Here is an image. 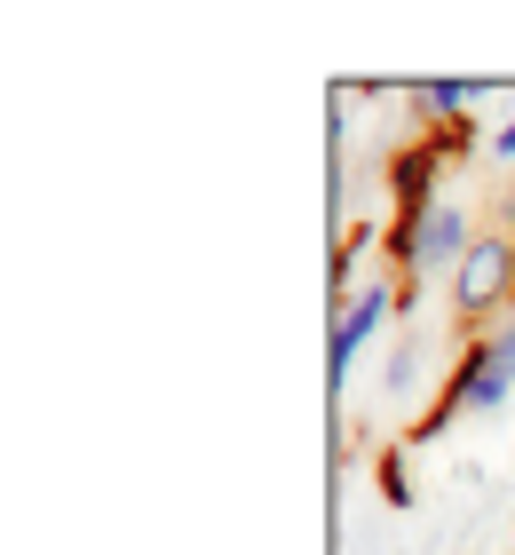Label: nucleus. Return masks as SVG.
<instances>
[{
    "label": "nucleus",
    "instance_id": "f257e3e1",
    "mask_svg": "<svg viewBox=\"0 0 515 555\" xmlns=\"http://www.w3.org/2000/svg\"><path fill=\"white\" fill-rule=\"evenodd\" d=\"M507 382H515V325L484 349V358L468 365V382H460V405H476V413H492L500 397H507Z\"/></svg>",
    "mask_w": 515,
    "mask_h": 555
},
{
    "label": "nucleus",
    "instance_id": "f03ea898",
    "mask_svg": "<svg viewBox=\"0 0 515 555\" xmlns=\"http://www.w3.org/2000/svg\"><path fill=\"white\" fill-rule=\"evenodd\" d=\"M500 286H507V246L476 238V255L460 262V310H492V301H500Z\"/></svg>",
    "mask_w": 515,
    "mask_h": 555
},
{
    "label": "nucleus",
    "instance_id": "7ed1b4c3",
    "mask_svg": "<svg viewBox=\"0 0 515 555\" xmlns=\"http://www.w3.org/2000/svg\"><path fill=\"white\" fill-rule=\"evenodd\" d=\"M381 310H389V294H357V301H349V318L333 325V373H349V358L365 349V334L381 325Z\"/></svg>",
    "mask_w": 515,
    "mask_h": 555
},
{
    "label": "nucleus",
    "instance_id": "20e7f679",
    "mask_svg": "<svg viewBox=\"0 0 515 555\" xmlns=\"http://www.w3.org/2000/svg\"><path fill=\"white\" fill-rule=\"evenodd\" d=\"M460 238H468V231H460V215H452V207H436V215H421V231H412V262H421V270L452 262V255H460Z\"/></svg>",
    "mask_w": 515,
    "mask_h": 555
},
{
    "label": "nucleus",
    "instance_id": "39448f33",
    "mask_svg": "<svg viewBox=\"0 0 515 555\" xmlns=\"http://www.w3.org/2000/svg\"><path fill=\"white\" fill-rule=\"evenodd\" d=\"M500 151H515V119H507V128H500Z\"/></svg>",
    "mask_w": 515,
    "mask_h": 555
}]
</instances>
